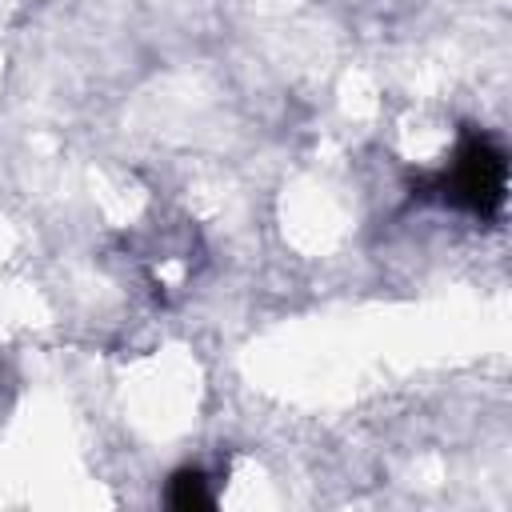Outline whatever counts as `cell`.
Returning <instances> with one entry per match:
<instances>
[{
    "label": "cell",
    "instance_id": "6da1fadb",
    "mask_svg": "<svg viewBox=\"0 0 512 512\" xmlns=\"http://www.w3.org/2000/svg\"><path fill=\"white\" fill-rule=\"evenodd\" d=\"M504 180H508V164L504 152L488 140V136H468L452 160L448 172L436 176V192L444 204L468 208L476 216H492L504 204Z\"/></svg>",
    "mask_w": 512,
    "mask_h": 512
},
{
    "label": "cell",
    "instance_id": "7a4b0ae2",
    "mask_svg": "<svg viewBox=\"0 0 512 512\" xmlns=\"http://www.w3.org/2000/svg\"><path fill=\"white\" fill-rule=\"evenodd\" d=\"M168 504L172 508H208L212 492H208V476L200 468H180L168 480Z\"/></svg>",
    "mask_w": 512,
    "mask_h": 512
}]
</instances>
